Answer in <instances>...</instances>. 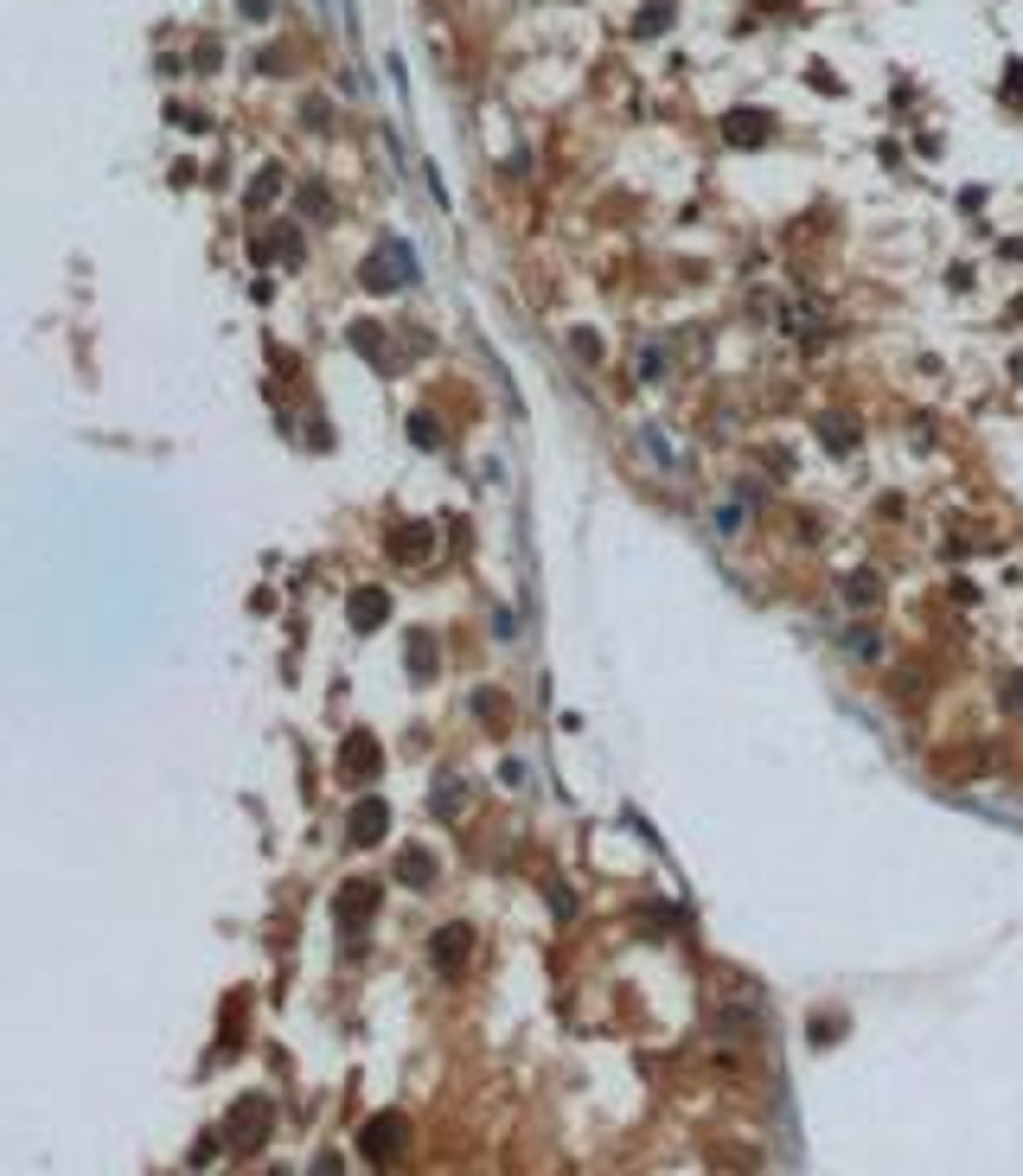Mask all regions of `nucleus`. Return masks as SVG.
<instances>
[{
    "label": "nucleus",
    "instance_id": "nucleus-1",
    "mask_svg": "<svg viewBox=\"0 0 1023 1176\" xmlns=\"http://www.w3.org/2000/svg\"><path fill=\"white\" fill-rule=\"evenodd\" d=\"M269 1132H276V1106L262 1100V1093H243L231 1112H224V1151H262L269 1145Z\"/></svg>",
    "mask_w": 1023,
    "mask_h": 1176
},
{
    "label": "nucleus",
    "instance_id": "nucleus-2",
    "mask_svg": "<svg viewBox=\"0 0 1023 1176\" xmlns=\"http://www.w3.org/2000/svg\"><path fill=\"white\" fill-rule=\"evenodd\" d=\"M359 281H365V288H378V295H397V288H409V281H416V257H409L404 237H384L378 250L365 257Z\"/></svg>",
    "mask_w": 1023,
    "mask_h": 1176
},
{
    "label": "nucleus",
    "instance_id": "nucleus-3",
    "mask_svg": "<svg viewBox=\"0 0 1023 1176\" xmlns=\"http://www.w3.org/2000/svg\"><path fill=\"white\" fill-rule=\"evenodd\" d=\"M359 1151L371 1157V1164H397V1157L409 1151V1125L397 1119V1112H378V1119L359 1132Z\"/></svg>",
    "mask_w": 1023,
    "mask_h": 1176
},
{
    "label": "nucleus",
    "instance_id": "nucleus-4",
    "mask_svg": "<svg viewBox=\"0 0 1023 1176\" xmlns=\"http://www.w3.org/2000/svg\"><path fill=\"white\" fill-rule=\"evenodd\" d=\"M371 915H378V882H345L340 901H333V920L352 934V927H365Z\"/></svg>",
    "mask_w": 1023,
    "mask_h": 1176
},
{
    "label": "nucleus",
    "instance_id": "nucleus-5",
    "mask_svg": "<svg viewBox=\"0 0 1023 1176\" xmlns=\"http://www.w3.org/2000/svg\"><path fill=\"white\" fill-rule=\"evenodd\" d=\"M384 832H390V806H384V799H359V806H352L345 837H352L359 851H371V844H384Z\"/></svg>",
    "mask_w": 1023,
    "mask_h": 1176
},
{
    "label": "nucleus",
    "instance_id": "nucleus-6",
    "mask_svg": "<svg viewBox=\"0 0 1023 1176\" xmlns=\"http://www.w3.org/2000/svg\"><path fill=\"white\" fill-rule=\"evenodd\" d=\"M468 946H473V927H461V920H454V927H442V934H435V946H428L435 972H442V979H454V972L468 965Z\"/></svg>",
    "mask_w": 1023,
    "mask_h": 1176
},
{
    "label": "nucleus",
    "instance_id": "nucleus-7",
    "mask_svg": "<svg viewBox=\"0 0 1023 1176\" xmlns=\"http://www.w3.org/2000/svg\"><path fill=\"white\" fill-rule=\"evenodd\" d=\"M378 768H384L378 742H371V735H345V749H340V774H345V780H371Z\"/></svg>",
    "mask_w": 1023,
    "mask_h": 1176
},
{
    "label": "nucleus",
    "instance_id": "nucleus-8",
    "mask_svg": "<svg viewBox=\"0 0 1023 1176\" xmlns=\"http://www.w3.org/2000/svg\"><path fill=\"white\" fill-rule=\"evenodd\" d=\"M345 614H352V627H359V633H371V627L390 621V595H384V588H359V595L345 601Z\"/></svg>",
    "mask_w": 1023,
    "mask_h": 1176
},
{
    "label": "nucleus",
    "instance_id": "nucleus-9",
    "mask_svg": "<svg viewBox=\"0 0 1023 1176\" xmlns=\"http://www.w3.org/2000/svg\"><path fill=\"white\" fill-rule=\"evenodd\" d=\"M428 550H435V531H428V525H397V531H390V556H397V563H423Z\"/></svg>",
    "mask_w": 1023,
    "mask_h": 1176
},
{
    "label": "nucleus",
    "instance_id": "nucleus-10",
    "mask_svg": "<svg viewBox=\"0 0 1023 1176\" xmlns=\"http://www.w3.org/2000/svg\"><path fill=\"white\" fill-rule=\"evenodd\" d=\"M723 134H729V141H742V148H755V141H767V115L736 109V115H723Z\"/></svg>",
    "mask_w": 1023,
    "mask_h": 1176
},
{
    "label": "nucleus",
    "instance_id": "nucleus-11",
    "mask_svg": "<svg viewBox=\"0 0 1023 1176\" xmlns=\"http://www.w3.org/2000/svg\"><path fill=\"white\" fill-rule=\"evenodd\" d=\"M428 877H435V856H428V851H404V856H397V882L423 889Z\"/></svg>",
    "mask_w": 1023,
    "mask_h": 1176
},
{
    "label": "nucleus",
    "instance_id": "nucleus-12",
    "mask_svg": "<svg viewBox=\"0 0 1023 1176\" xmlns=\"http://www.w3.org/2000/svg\"><path fill=\"white\" fill-rule=\"evenodd\" d=\"M352 345H359L365 359H378V364H390V345H384V326L359 320V326H352Z\"/></svg>",
    "mask_w": 1023,
    "mask_h": 1176
},
{
    "label": "nucleus",
    "instance_id": "nucleus-13",
    "mask_svg": "<svg viewBox=\"0 0 1023 1176\" xmlns=\"http://www.w3.org/2000/svg\"><path fill=\"white\" fill-rule=\"evenodd\" d=\"M409 442H416V448H442V423L416 409V416H409Z\"/></svg>",
    "mask_w": 1023,
    "mask_h": 1176
},
{
    "label": "nucleus",
    "instance_id": "nucleus-14",
    "mask_svg": "<svg viewBox=\"0 0 1023 1176\" xmlns=\"http://www.w3.org/2000/svg\"><path fill=\"white\" fill-rule=\"evenodd\" d=\"M672 13H679V0H653V7H639V32H665Z\"/></svg>",
    "mask_w": 1023,
    "mask_h": 1176
},
{
    "label": "nucleus",
    "instance_id": "nucleus-15",
    "mask_svg": "<svg viewBox=\"0 0 1023 1176\" xmlns=\"http://www.w3.org/2000/svg\"><path fill=\"white\" fill-rule=\"evenodd\" d=\"M276 193H282V173H276V167H262V173H256V186H250V205H269Z\"/></svg>",
    "mask_w": 1023,
    "mask_h": 1176
},
{
    "label": "nucleus",
    "instance_id": "nucleus-16",
    "mask_svg": "<svg viewBox=\"0 0 1023 1176\" xmlns=\"http://www.w3.org/2000/svg\"><path fill=\"white\" fill-rule=\"evenodd\" d=\"M409 671H416V678H428V671H435V646H428L423 633H416V646H409Z\"/></svg>",
    "mask_w": 1023,
    "mask_h": 1176
},
{
    "label": "nucleus",
    "instance_id": "nucleus-17",
    "mask_svg": "<svg viewBox=\"0 0 1023 1176\" xmlns=\"http://www.w3.org/2000/svg\"><path fill=\"white\" fill-rule=\"evenodd\" d=\"M570 352H575V359H601V345H595V333H570Z\"/></svg>",
    "mask_w": 1023,
    "mask_h": 1176
},
{
    "label": "nucleus",
    "instance_id": "nucleus-18",
    "mask_svg": "<svg viewBox=\"0 0 1023 1176\" xmlns=\"http://www.w3.org/2000/svg\"><path fill=\"white\" fill-rule=\"evenodd\" d=\"M870 601H876V582L857 576V582H851V608H870Z\"/></svg>",
    "mask_w": 1023,
    "mask_h": 1176
},
{
    "label": "nucleus",
    "instance_id": "nucleus-19",
    "mask_svg": "<svg viewBox=\"0 0 1023 1176\" xmlns=\"http://www.w3.org/2000/svg\"><path fill=\"white\" fill-rule=\"evenodd\" d=\"M1004 704H1011V710H1017V716H1023V678H1017V685H1011V697H1004Z\"/></svg>",
    "mask_w": 1023,
    "mask_h": 1176
},
{
    "label": "nucleus",
    "instance_id": "nucleus-20",
    "mask_svg": "<svg viewBox=\"0 0 1023 1176\" xmlns=\"http://www.w3.org/2000/svg\"><path fill=\"white\" fill-rule=\"evenodd\" d=\"M243 13H250V20H262V13H269V0H243Z\"/></svg>",
    "mask_w": 1023,
    "mask_h": 1176
}]
</instances>
